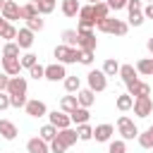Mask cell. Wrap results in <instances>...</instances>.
<instances>
[{
	"mask_svg": "<svg viewBox=\"0 0 153 153\" xmlns=\"http://www.w3.org/2000/svg\"><path fill=\"white\" fill-rule=\"evenodd\" d=\"M96 29L100 33H112V36H124L129 31V24L122 22V19H115V17H105L100 22H96Z\"/></svg>",
	"mask_w": 153,
	"mask_h": 153,
	"instance_id": "6da1fadb",
	"label": "cell"
},
{
	"mask_svg": "<svg viewBox=\"0 0 153 153\" xmlns=\"http://www.w3.org/2000/svg\"><path fill=\"white\" fill-rule=\"evenodd\" d=\"M117 134L124 141H131V139L139 136V127L134 124V120H129L127 115H122V117H117Z\"/></svg>",
	"mask_w": 153,
	"mask_h": 153,
	"instance_id": "7a4b0ae2",
	"label": "cell"
},
{
	"mask_svg": "<svg viewBox=\"0 0 153 153\" xmlns=\"http://www.w3.org/2000/svg\"><path fill=\"white\" fill-rule=\"evenodd\" d=\"M53 55H55V57H57V62H62V65H72V62H79V48H69V45H65V43L55 45Z\"/></svg>",
	"mask_w": 153,
	"mask_h": 153,
	"instance_id": "3957f363",
	"label": "cell"
},
{
	"mask_svg": "<svg viewBox=\"0 0 153 153\" xmlns=\"http://www.w3.org/2000/svg\"><path fill=\"white\" fill-rule=\"evenodd\" d=\"M76 48H84V50H96L98 48V41H96V33L93 29H76Z\"/></svg>",
	"mask_w": 153,
	"mask_h": 153,
	"instance_id": "277c9868",
	"label": "cell"
},
{
	"mask_svg": "<svg viewBox=\"0 0 153 153\" xmlns=\"http://www.w3.org/2000/svg\"><path fill=\"white\" fill-rule=\"evenodd\" d=\"M86 79H88V88H91L93 93H100V91L108 88V76L103 74V69H91V72L86 74Z\"/></svg>",
	"mask_w": 153,
	"mask_h": 153,
	"instance_id": "5b68a950",
	"label": "cell"
},
{
	"mask_svg": "<svg viewBox=\"0 0 153 153\" xmlns=\"http://www.w3.org/2000/svg\"><path fill=\"white\" fill-rule=\"evenodd\" d=\"M134 115L136 117H148L153 112V98L151 96H141V98H134Z\"/></svg>",
	"mask_w": 153,
	"mask_h": 153,
	"instance_id": "8992f818",
	"label": "cell"
},
{
	"mask_svg": "<svg viewBox=\"0 0 153 153\" xmlns=\"http://www.w3.org/2000/svg\"><path fill=\"white\" fill-rule=\"evenodd\" d=\"M7 93L10 96H26V76H10L7 81Z\"/></svg>",
	"mask_w": 153,
	"mask_h": 153,
	"instance_id": "52a82bcc",
	"label": "cell"
},
{
	"mask_svg": "<svg viewBox=\"0 0 153 153\" xmlns=\"http://www.w3.org/2000/svg\"><path fill=\"white\" fill-rule=\"evenodd\" d=\"M65 76H67L65 65H62V62H53V65L45 67V76H43V79H48V81H62Z\"/></svg>",
	"mask_w": 153,
	"mask_h": 153,
	"instance_id": "ba28073f",
	"label": "cell"
},
{
	"mask_svg": "<svg viewBox=\"0 0 153 153\" xmlns=\"http://www.w3.org/2000/svg\"><path fill=\"white\" fill-rule=\"evenodd\" d=\"M55 139L65 146V148H69V146H74L76 141H79V136H76V129H72V127H65V129H57V134H55Z\"/></svg>",
	"mask_w": 153,
	"mask_h": 153,
	"instance_id": "9c48e42d",
	"label": "cell"
},
{
	"mask_svg": "<svg viewBox=\"0 0 153 153\" xmlns=\"http://www.w3.org/2000/svg\"><path fill=\"white\" fill-rule=\"evenodd\" d=\"M96 19H93V10L91 5H81L79 7V29H93Z\"/></svg>",
	"mask_w": 153,
	"mask_h": 153,
	"instance_id": "30bf717a",
	"label": "cell"
},
{
	"mask_svg": "<svg viewBox=\"0 0 153 153\" xmlns=\"http://www.w3.org/2000/svg\"><path fill=\"white\" fill-rule=\"evenodd\" d=\"M127 93H129L131 98H141V96H151V86H148L146 81H141V79H136V81H131V84H127Z\"/></svg>",
	"mask_w": 153,
	"mask_h": 153,
	"instance_id": "8fae6325",
	"label": "cell"
},
{
	"mask_svg": "<svg viewBox=\"0 0 153 153\" xmlns=\"http://www.w3.org/2000/svg\"><path fill=\"white\" fill-rule=\"evenodd\" d=\"M24 110H26V115H29V117H43V115H48V108H45V103H43V100H38V98H33V100H26Z\"/></svg>",
	"mask_w": 153,
	"mask_h": 153,
	"instance_id": "7c38bea8",
	"label": "cell"
},
{
	"mask_svg": "<svg viewBox=\"0 0 153 153\" xmlns=\"http://www.w3.org/2000/svg\"><path fill=\"white\" fill-rule=\"evenodd\" d=\"M7 22H14V19H22V7L14 2V0H5L2 5V12H0Z\"/></svg>",
	"mask_w": 153,
	"mask_h": 153,
	"instance_id": "4fadbf2b",
	"label": "cell"
},
{
	"mask_svg": "<svg viewBox=\"0 0 153 153\" xmlns=\"http://www.w3.org/2000/svg\"><path fill=\"white\" fill-rule=\"evenodd\" d=\"M14 41H17V45H19L22 50H29V48L33 45V31L24 26V29L17 31V38H14Z\"/></svg>",
	"mask_w": 153,
	"mask_h": 153,
	"instance_id": "5bb4252c",
	"label": "cell"
},
{
	"mask_svg": "<svg viewBox=\"0 0 153 153\" xmlns=\"http://www.w3.org/2000/svg\"><path fill=\"white\" fill-rule=\"evenodd\" d=\"M26 151H29V153H50V146H48V141H43L41 136H33V139L26 141Z\"/></svg>",
	"mask_w": 153,
	"mask_h": 153,
	"instance_id": "9a60e30c",
	"label": "cell"
},
{
	"mask_svg": "<svg viewBox=\"0 0 153 153\" xmlns=\"http://www.w3.org/2000/svg\"><path fill=\"white\" fill-rule=\"evenodd\" d=\"M2 72L10 74V76H17L22 72V62L19 57H2Z\"/></svg>",
	"mask_w": 153,
	"mask_h": 153,
	"instance_id": "2e32d148",
	"label": "cell"
},
{
	"mask_svg": "<svg viewBox=\"0 0 153 153\" xmlns=\"http://www.w3.org/2000/svg\"><path fill=\"white\" fill-rule=\"evenodd\" d=\"M48 117H50V124L57 127V129H65V127L72 124V120H69L67 112H57V110H53V112H48Z\"/></svg>",
	"mask_w": 153,
	"mask_h": 153,
	"instance_id": "e0dca14e",
	"label": "cell"
},
{
	"mask_svg": "<svg viewBox=\"0 0 153 153\" xmlns=\"http://www.w3.org/2000/svg\"><path fill=\"white\" fill-rule=\"evenodd\" d=\"M115 134V127L112 124H98L96 129H93V139L96 141H100V143H105V141H110V136Z\"/></svg>",
	"mask_w": 153,
	"mask_h": 153,
	"instance_id": "ac0fdd59",
	"label": "cell"
},
{
	"mask_svg": "<svg viewBox=\"0 0 153 153\" xmlns=\"http://www.w3.org/2000/svg\"><path fill=\"white\" fill-rule=\"evenodd\" d=\"M17 124L14 122H10V120H0V136L2 139H7V141H12V139H17Z\"/></svg>",
	"mask_w": 153,
	"mask_h": 153,
	"instance_id": "d6986e66",
	"label": "cell"
},
{
	"mask_svg": "<svg viewBox=\"0 0 153 153\" xmlns=\"http://www.w3.org/2000/svg\"><path fill=\"white\" fill-rule=\"evenodd\" d=\"M120 76H122V81L124 84H131V81H136L139 79V72H136V67L134 65H120V72H117Z\"/></svg>",
	"mask_w": 153,
	"mask_h": 153,
	"instance_id": "ffe728a7",
	"label": "cell"
},
{
	"mask_svg": "<svg viewBox=\"0 0 153 153\" xmlns=\"http://www.w3.org/2000/svg\"><path fill=\"white\" fill-rule=\"evenodd\" d=\"M76 100H79L81 108H91V105L96 103V96H93L91 88H79V91H76Z\"/></svg>",
	"mask_w": 153,
	"mask_h": 153,
	"instance_id": "44dd1931",
	"label": "cell"
},
{
	"mask_svg": "<svg viewBox=\"0 0 153 153\" xmlns=\"http://www.w3.org/2000/svg\"><path fill=\"white\" fill-rule=\"evenodd\" d=\"M88 117H91L88 108H81V105H76V108L69 112V120H72L74 124H84V122H88Z\"/></svg>",
	"mask_w": 153,
	"mask_h": 153,
	"instance_id": "7402d4cb",
	"label": "cell"
},
{
	"mask_svg": "<svg viewBox=\"0 0 153 153\" xmlns=\"http://www.w3.org/2000/svg\"><path fill=\"white\" fill-rule=\"evenodd\" d=\"M91 10H93V19H96V22H100V19L110 17V7H108V2H105V0L93 2V5H91Z\"/></svg>",
	"mask_w": 153,
	"mask_h": 153,
	"instance_id": "603a6c76",
	"label": "cell"
},
{
	"mask_svg": "<svg viewBox=\"0 0 153 153\" xmlns=\"http://www.w3.org/2000/svg\"><path fill=\"white\" fill-rule=\"evenodd\" d=\"M136 139H139V146H141V148H146V151L153 148V124H151L146 131H139Z\"/></svg>",
	"mask_w": 153,
	"mask_h": 153,
	"instance_id": "cb8c5ba5",
	"label": "cell"
},
{
	"mask_svg": "<svg viewBox=\"0 0 153 153\" xmlns=\"http://www.w3.org/2000/svg\"><path fill=\"white\" fill-rule=\"evenodd\" d=\"M79 0H62V14L65 17H76L79 14Z\"/></svg>",
	"mask_w": 153,
	"mask_h": 153,
	"instance_id": "d4e9b609",
	"label": "cell"
},
{
	"mask_svg": "<svg viewBox=\"0 0 153 153\" xmlns=\"http://www.w3.org/2000/svg\"><path fill=\"white\" fill-rule=\"evenodd\" d=\"M115 105H117V110H120V112H127V110H131V105H134V98H131L129 93H122V96H117Z\"/></svg>",
	"mask_w": 153,
	"mask_h": 153,
	"instance_id": "484cf974",
	"label": "cell"
},
{
	"mask_svg": "<svg viewBox=\"0 0 153 153\" xmlns=\"http://www.w3.org/2000/svg\"><path fill=\"white\" fill-rule=\"evenodd\" d=\"M76 136H79V141H91V139H93V127H91L88 122L76 124Z\"/></svg>",
	"mask_w": 153,
	"mask_h": 153,
	"instance_id": "4316f807",
	"label": "cell"
},
{
	"mask_svg": "<svg viewBox=\"0 0 153 153\" xmlns=\"http://www.w3.org/2000/svg\"><path fill=\"white\" fill-rule=\"evenodd\" d=\"M117 72H120V62H117L115 57H108V60L103 62V74H105V76H115Z\"/></svg>",
	"mask_w": 153,
	"mask_h": 153,
	"instance_id": "83f0119b",
	"label": "cell"
},
{
	"mask_svg": "<svg viewBox=\"0 0 153 153\" xmlns=\"http://www.w3.org/2000/svg\"><path fill=\"white\" fill-rule=\"evenodd\" d=\"M76 105H79V100H76V96H72V93H69V96H62V100H60V108H62V112H67V115H69Z\"/></svg>",
	"mask_w": 153,
	"mask_h": 153,
	"instance_id": "f1b7e54d",
	"label": "cell"
},
{
	"mask_svg": "<svg viewBox=\"0 0 153 153\" xmlns=\"http://www.w3.org/2000/svg\"><path fill=\"white\" fill-rule=\"evenodd\" d=\"M55 134H57V127H53L50 122H48V124H43V127H41V131H38V136H41L43 141H48V143L55 139Z\"/></svg>",
	"mask_w": 153,
	"mask_h": 153,
	"instance_id": "f546056e",
	"label": "cell"
},
{
	"mask_svg": "<svg viewBox=\"0 0 153 153\" xmlns=\"http://www.w3.org/2000/svg\"><path fill=\"white\" fill-rule=\"evenodd\" d=\"M136 72H139V74H143V76L153 74V60H151V57L139 60V62H136Z\"/></svg>",
	"mask_w": 153,
	"mask_h": 153,
	"instance_id": "4dcf8cb0",
	"label": "cell"
},
{
	"mask_svg": "<svg viewBox=\"0 0 153 153\" xmlns=\"http://www.w3.org/2000/svg\"><path fill=\"white\" fill-rule=\"evenodd\" d=\"M55 5H57V0H36L38 14H50V12L55 10Z\"/></svg>",
	"mask_w": 153,
	"mask_h": 153,
	"instance_id": "1f68e13d",
	"label": "cell"
},
{
	"mask_svg": "<svg viewBox=\"0 0 153 153\" xmlns=\"http://www.w3.org/2000/svg\"><path fill=\"white\" fill-rule=\"evenodd\" d=\"M76 29H65L62 31V43L65 45H69V48H76Z\"/></svg>",
	"mask_w": 153,
	"mask_h": 153,
	"instance_id": "d6a6232c",
	"label": "cell"
},
{
	"mask_svg": "<svg viewBox=\"0 0 153 153\" xmlns=\"http://www.w3.org/2000/svg\"><path fill=\"white\" fill-rule=\"evenodd\" d=\"M19 45H17V41H7L5 43V48H2V57H19Z\"/></svg>",
	"mask_w": 153,
	"mask_h": 153,
	"instance_id": "836d02e7",
	"label": "cell"
},
{
	"mask_svg": "<svg viewBox=\"0 0 153 153\" xmlns=\"http://www.w3.org/2000/svg\"><path fill=\"white\" fill-rule=\"evenodd\" d=\"M62 81H65V91H67V93H76V91L81 88V81H79V76H65Z\"/></svg>",
	"mask_w": 153,
	"mask_h": 153,
	"instance_id": "e575fe53",
	"label": "cell"
},
{
	"mask_svg": "<svg viewBox=\"0 0 153 153\" xmlns=\"http://www.w3.org/2000/svg\"><path fill=\"white\" fill-rule=\"evenodd\" d=\"M19 62H22V69H29V67H33V65L38 62V55H33V53H24V55H19Z\"/></svg>",
	"mask_w": 153,
	"mask_h": 153,
	"instance_id": "d590c367",
	"label": "cell"
},
{
	"mask_svg": "<svg viewBox=\"0 0 153 153\" xmlns=\"http://www.w3.org/2000/svg\"><path fill=\"white\" fill-rule=\"evenodd\" d=\"M108 153H127V141H124V139L110 141V143H108Z\"/></svg>",
	"mask_w": 153,
	"mask_h": 153,
	"instance_id": "8d00e7d4",
	"label": "cell"
},
{
	"mask_svg": "<svg viewBox=\"0 0 153 153\" xmlns=\"http://www.w3.org/2000/svg\"><path fill=\"white\" fill-rule=\"evenodd\" d=\"M31 17H38L36 2H26V5H22V19H31Z\"/></svg>",
	"mask_w": 153,
	"mask_h": 153,
	"instance_id": "74e56055",
	"label": "cell"
},
{
	"mask_svg": "<svg viewBox=\"0 0 153 153\" xmlns=\"http://www.w3.org/2000/svg\"><path fill=\"white\" fill-rule=\"evenodd\" d=\"M143 22H146V17H143V12H141V10H136V12H129V22H127L129 26H141Z\"/></svg>",
	"mask_w": 153,
	"mask_h": 153,
	"instance_id": "f35d334b",
	"label": "cell"
},
{
	"mask_svg": "<svg viewBox=\"0 0 153 153\" xmlns=\"http://www.w3.org/2000/svg\"><path fill=\"white\" fill-rule=\"evenodd\" d=\"M0 38H5V41H14V38H17V29L7 22V24L2 26V31H0Z\"/></svg>",
	"mask_w": 153,
	"mask_h": 153,
	"instance_id": "ab89813d",
	"label": "cell"
},
{
	"mask_svg": "<svg viewBox=\"0 0 153 153\" xmlns=\"http://www.w3.org/2000/svg\"><path fill=\"white\" fill-rule=\"evenodd\" d=\"M29 74H31V76L38 81V79H43V76H45V67H43L41 62H36L33 67H29Z\"/></svg>",
	"mask_w": 153,
	"mask_h": 153,
	"instance_id": "60d3db41",
	"label": "cell"
},
{
	"mask_svg": "<svg viewBox=\"0 0 153 153\" xmlns=\"http://www.w3.org/2000/svg\"><path fill=\"white\" fill-rule=\"evenodd\" d=\"M26 29H31V31H41V29H43V19H41V14L26 19Z\"/></svg>",
	"mask_w": 153,
	"mask_h": 153,
	"instance_id": "b9f144b4",
	"label": "cell"
},
{
	"mask_svg": "<svg viewBox=\"0 0 153 153\" xmlns=\"http://www.w3.org/2000/svg\"><path fill=\"white\" fill-rule=\"evenodd\" d=\"M93 53H96V50H84V48H79V62H81V65H91V62H93Z\"/></svg>",
	"mask_w": 153,
	"mask_h": 153,
	"instance_id": "7bdbcfd3",
	"label": "cell"
},
{
	"mask_svg": "<svg viewBox=\"0 0 153 153\" xmlns=\"http://www.w3.org/2000/svg\"><path fill=\"white\" fill-rule=\"evenodd\" d=\"M26 105V96H10V108H24Z\"/></svg>",
	"mask_w": 153,
	"mask_h": 153,
	"instance_id": "ee69618b",
	"label": "cell"
},
{
	"mask_svg": "<svg viewBox=\"0 0 153 153\" xmlns=\"http://www.w3.org/2000/svg\"><path fill=\"white\" fill-rule=\"evenodd\" d=\"M105 2H108L110 12H112V10L117 12V10H124V7H127V0H105Z\"/></svg>",
	"mask_w": 153,
	"mask_h": 153,
	"instance_id": "f6af8a7d",
	"label": "cell"
},
{
	"mask_svg": "<svg viewBox=\"0 0 153 153\" xmlns=\"http://www.w3.org/2000/svg\"><path fill=\"white\" fill-rule=\"evenodd\" d=\"M48 146H50V153H65V151H67V148H65V146H62V143H60L57 139H53V141H50Z\"/></svg>",
	"mask_w": 153,
	"mask_h": 153,
	"instance_id": "bcb514c9",
	"label": "cell"
},
{
	"mask_svg": "<svg viewBox=\"0 0 153 153\" xmlns=\"http://www.w3.org/2000/svg\"><path fill=\"white\" fill-rule=\"evenodd\" d=\"M7 108H10V93L0 91V110H7Z\"/></svg>",
	"mask_w": 153,
	"mask_h": 153,
	"instance_id": "7dc6e473",
	"label": "cell"
},
{
	"mask_svg": "<svg viewBox=\"0 0 153 153\" xmlns=\"http://www.w3.org/2000/svg\"><path fill=\"white\" fill-rule=\"evenodd\" d=\"M127 10L136 12V10H143V5H141V0H127Z\"/></svg>",
	"mask_w": 153,
	"mask_h": 153,
	"instance_id": "c3c4849f",
	"label": "cell"
},
{
	"mask_svg": "<svg viewBox=\"0 0 153 153\" xmlns=\"http://www.w3.org/2000/svg\"><path fill=\"white\" fill-rule=\"evenodd\" d=\"M7 81H10V74L0 72V91H7Z\"/></svg>",
	"mask_w": 153,
	"mask_h": 153,
	"instance_id": "681fc988",
	"label": "cell"
},
{
	"mask_svg": "<svg viewBox=\"0 0 153 153\" xmlns=\"http://www.w3.org/2000/svg\"><path fill=\"white\" fill-rule=\"evenodd\" d=\"M141 12H143V17H146V19H153V2H148Z\"/></svg>",
	"mask_w": 153,
	"mask_h": 153,
	"instance_id": "f907efd6",
	"label": "cell"
},
{
	"mask_svg": "<svg viewBox=\"0 0 153 153\" xmlns=\"http://www.w3.org/2000/svg\"><path fill=\"white\" fill-rule=\"evenodd\" d=\"M146 45H148V50H151V53H153V36H151V38H148V43H146Z\"/></svg>",
	"mask_w": 153,
	"mask_h": 153,
	"instance_id": "816d5d0a",
	"label": "cell"
},
{
	"mask_svg": "<svg viewBox=\"0 0 153 153\" xmlns=\"http://www.w3.org/2000/svg\"><path fill=\"white\" fill-rule=\"evenodd\" d=\"M5 24H7V19H5L2 14H0V31H2V26H5Z\"/></svg>",
	"mask_w": 153,
	"mask_h": 153,
	"instance_id": "f5cc1de1",
	"label": "cell"
},
{
	"mask_svg": "<svg viewBox=\"0 0 153 153\" xmlns=\"http://www.w3.org/2000/svg\"><path fill=\"white\" fill-rule=\"evenodd\" d=\"M2 5H5V0H0V12H2Z\"/></svg>",
	"mask_w": 153,
	"mask_h": 153,
	"instance_id": "db71d44e",
	"label": "cell"
},
{
	"mask_svg": "<svg viewBox=\"0 0 153 153\" xmlns=\"http://www.w3.org/2000/svg\"><path fill=\"white\" fill-rule=\"evenodd\" d=\"M148 2H153V0H148Z\"/></svg>",
	"mask_w": 153,
	"mask_h": 153,
	"instance_id": "11a10c76",
	"label": "cell"
},
{
	"mask_svg": "<svg viewBox=\"0 0 153 153\" xmlns=\"http://www.w3.org/2000/svg\"><path fill=\"white\" fill-rule=\"evenodd\" d=\"M151 60H153V57H151Z\"/></svg>",
	"mask_w": 153,
	"mask_h": 153,
	"instance_id": "9f6ffc18",
	"label": "cell"
}]
</instances>
